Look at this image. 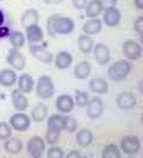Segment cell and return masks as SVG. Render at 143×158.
Segmentation results:
<instances>
[{
    "mask_svg": "<svg viewBox=\"0 0 143 158\" xmlns=\"http://www.w3.org/2000/svg\"><path fill=\"white\" fill-rule=\"evenodd\" d=\"M6 61L14 71H23L26 66V59L23 55V53L17 48H11L7 53Z\"/></svg>",
    "mask_w": 143,
    "mask_h": 158,
    "instance_id": "cell-6",
    "label": "cell"
},
{
    "mask_svg": "<svg viewBox=\"0 0 143 158\" xmlns=\"http://www.w3.org/2000/svg\"><path fill=\"white\" fill-rule=\"evenodd\" d=\"M93 141V133L87 128L80 129L76 133V143L80 148H88Z\"/></svg>",
    "mask_w": 143,
    "mask_h": 158,
    "instance_id": "cell-25",
    "label": "cell"
},
{
    "mask_svg": "<svg viewBox=\"0 0 143 158\" xmlns=\"http://www.w3.org/2000/svg\"><path fill=\"white\" fill-rule=\"evenodd\" d=\"M77 47L80 52H82L84 54H88L93 50V47H94V41L91 36L88 35H80L79 39H77Z\"/></svg>",
    "mask_w": 143,
    "mask_h": 158,
    "instance_id": "cell-27",
    "label": "cell"
},
{
    "mask_svg": "<svg viewBox=\"0 0 143 158\" xmlns=\"http://www.w3.org/2000/svg\"><path fill=\"white\" fill-rule=\"evenodd\" d=\"M85 13L88 18H97L103 13V7L99 2V0H91L87 1V5L85 6Z\"/></svg>",
    "mask_w": 143,
    "mask_h": 158,
    "instance_id": "cell-26",
    "label": "cell"
},
{
    "mask_svg": "<svg viewBox=\"0 0 143 158\" xmlns=\"http://www.w3.org/2000/svg\"><path fill=\"white\" fill-rule=\"evenodd\" d=\"M48 158H63L65 157V152L61 148H58L56 145H51V148L47 151Z\"/></svg>",
    "mask_w": 143,
    "mask_h": 158,
    "instance_id": "cell-36",
    "label": "cell"
},
{
    "mask_svg": "<svg viewBox=\"0 0 143 158\" xmlns=\"http://www.w3.org/2000/svg\"><path fill=\"white\" fill-rule=\"evenodd\" d=\"M38 22H39V13L35 9H29L22 16V25L25 29L31 25H36L38 24Z\"/></svg>",
    "mask_w": 143,
    "mask_h": 158,
    "instance_id": "cell-24",
    "label": "cell"
},
{
    "mask_svg": "<svg viewBox=\"0 0 143 158\" xmlns=\"http://www.w3.org/2000/svg\"><path fill=\"white\" fill-rule=\"evenodd\" d=\"M99 2L103 7V11L110 7H114L117 5V0H99Z\"/></svg>",
    "mask_w": 143,
    "mask_h": 158,
    "instance_id": "cell-39",
    "label": "cell"
},
{
    "mask_svg": "<svg viewBox=\"0 0 143 158\" xmlns=\"http://www.w3.org/2000/svg\"><path fill=\"white\" fill-rule=\"evenodd\" d=\"M88 88L89 90L93 92V94H97V95H105L107 94L109 91V84L107 81L103 78H93L91 79L89 84H88Z\"/></svg>",
    "mask_w": 143,
    "mask_h": 158,
    "instance_id": "cell-22",
    "label": "cell"
},
{
    "mask_svg": "<svg viewBox=\"0 0 143 158\" xmlns=\"http://www.w3.org/2000/svg\"><path fill=\"white\" fill-rule=\"evenodd\" d=\"M4 148L9 155H18L23 150V141L19 138H12L4 140Z\"/></svg>",
    "mask_w": 143,
    "mask_h": 158,
    "instance_id": "cell-20",
    "label": "cell"
},
{
    "mask_svg": "<svg viewBox=\"0 0 143 158\" xmlns=\"http://www.w3.org/2000/svg\"><path fill=\"white\" fill-rule=\"evenodd\" d=\"M116 104L122 110H130L136 107L137 98L131 92H122L116 97Z\"/></svg>",
    "mask_w": 143,
    "mask_h": 158,
    "instance_id": "cell-11",
    "label": "cell"
},
{
    "mask_svg": "<svg viewBox=\"0 0 143 158\" xmlns=\"http://www.w3.org/2000/svg\"><path fill=\"white\" fill-rule=\"evenodd\" d=\"M121 148L114 144L106 145L101 151V157L103 158H121Z\"/></svg>",
    "mask_w": 143,
    "mask_h": 158,
    "instance_id": "cell-31",
    "label": "cell"
},
{
    "mask_svg": "<svg viewBox=\"0 0 143 158\" xmlns=\"http://www.w3.org/2000/svg\"><path fill=\"white\" fill-rule=\"evenodd\" d=\"M57 15L50 16L47 20V31L50 37H56V31H55V20H56Z\"/></svg>",
    "mask_w": 143,
    "mask_h": 158,
    "instance_id": "cell-37",
    "label": "cell"
},
{
    "mask_svg": "<svg viewBox=\"0 0 143 158\" xmlns=\"http://www.w3.org/2000/svg\"><path fill=\"white\" fill-rule=\"evenodd\" d=\"M17 83H18V90H20L23 94H30L34 90L35 80L29 73L20 74L19 78L17 79Z\"/></svg>",
    "mask_w": 143,
    "mask_h": 158,
    "instance_id": "cell-18",
    "label": "cell"
},
{
    "mask_svg": "<svg viewBox=\"0 0 143 158\" xmlns=\"http://www.w3.org/2000/svg\"><path fill=\"white\" fill-rule=\"evenodd\" d=\"M87 1L88 0H72V4L75 10H84L87 5Z\"/></svg>",
    "mask_w": 143,
    "mask_h": 158,
    "instance_id": "cell-40",
    "label": "cell"
},
{
    "mask_svg": "<svg viewBox=\"0 0 143 158\" xmlns=\"http://www.w3.org/2000/svg\"><path fill=\"white\" fill-rule=\"evenodd\" d=\"M123 54L128 60H137L142 56V46L133 41L129 40L123 43Z\"/></svg>",
    "mask_w": 143,
    "mask_h": 158,
    "instance_id": "cell-8",
    "label": "cell"
},
{
    "mask_svg": "<svg viewBox=\"0 0 143 158\" xmlns=\"http://www.w3.org/2000/svg\"><path fill=\"white\" fill-rule=\"evenodd\" d=\"M77 129V121L75 118L70 115L62 116V131H66L68 133H74Z\"/></svg>",
    "mask_w": 143,
    "mask_h": 158,
    "instance_id": "cell-30",
    "label": "cell"
},
{
    "mask_svg": "<svg viewBox=\"0 0 143 158\" xmlns=\"http://www.w3.org/2000/svg\"><path fill=\"white\" fill-rule=\"evenodd\" d=\"M9 40L11 46L13 48H17V49L23 48L24 44H25V36H24V34L22 31H12V32H10Z\"/></svg>",
    "mask_w": 143,
    "mask_h": 158,
    "instance_id": "cell-29",
    "label": "cell"
},
{
    "mask_svg": "<svg viewBox=\"0 0 143 158\" xmlns=\"http://www.w3.org/2000/svg\"><path fill=\"white\" fill-rule=\"evenodd\" d=\"M55 94V85L49 76L39 77L36 84V95L42 99L51 98Z\"/></svg>",
    "mask_w": 143,
    "mask_h": 158,
    "instance_id": "cell-2",
    "label": "cell"
},
{
    "mask_svg": "<svg viewBox=\"0 0 143 158\" xmlns=\"http://www.w3.org/2000/svg\"><path fill=\"white\" fill-rule=\"evenodd\" d=\"M74 107H75L74 98L70 95L63 94L56 98V108L62 114H69L70 111H73Z\"/></svg>",
    "mask_w": 143,
    "mask_h": 158,
    "instance_id": "cell-12",
    "label": "cell"
},
{
    "mask_svg": "<svg viewBox=\"0 0 143 158\" xmlns=\"http://www.w3.org/2000/svg\"><path fill=\"white\" fill-rule=\"evenodd\" d=\"M93 49H94V58L99 65L104 66V65H107L110 62L111 52H110V48L106 44H104V43H98L97 46L93 47Z\"/></svg>",
    "mask_w": 143,
    "mask_h": 158,
    "instance_id": "cell-14",
    "label": "cell"
},
{
    "mask_svg": "<svg viewBox=\"0 0 143 158\" xmlns=\"http://www.w3.org/2000/svg\"><path fill=\"white\" fill-rule=\"evenodd\" d=\"M26 152L32 158L43 157V153L46 152V140L39 135H34L26 144Z\"/></svg>",
    "mask_w": 143,
    "mask_h": 158,
    "instance_id": "cell-3",
    "label": "cell"
},
{
    "mask_svg": "<svg viewBox=\"0 0 143 158\" xmlns=\"http://www.w3.org/2000/svg\"><path fill=\"white\" fill-rule=\"evenodd\" d=\"M12 137V128L7 122H0V140L4 141Z\"/></svg>",
    "mask_w": 143,
    "mask_h": 158,
    "instance_id": "cell-35",
    "label": "cell"
},
{
    "mask_svg": "<svg viewBox=\"0 0 143 158\" xmlns=\"http://www.w3.org/2000/svg\"><path fill=\"white\" fill-rule=\"evenodd\" d=\"M92 72V66L88 61H81L77 62L74 67V77L80 80H85L89 77Z\"/></svg>",
    "mask_w": 143,
    "mask_h": 158,
    "instance_id": "cell-21",
    "label": "cell"
},
{
    "mask_svg": "<svg viewBox=\"0 0 143 158\" xmlns=\"http://www.w3.org/2000/svg\"><path fill=\"white\" fill-rule=\"evenodd\" d=\"M103 19H104V23L107 27L114 28V27H117V25L121 23L122 13H121V11L118 10L116 6H114V7H110V9L104 10Z\"/></svg>",
    "mask_w": 143,
    "mask_h": 158,
    "instance_id": "cell-13",
    "label": "cell"
},
{
    "mask_svg": "<svg viewBox=\"0 0 143 158\" xmlns=\"http://www.w3.org/2000/svg\"><path fill=\"white\" fill-rule=\"evenodd\" d=\"M86 108H87V116L91 120H97L104 113V102L100 97L94 96L91 99H88Z\"/></svg>",
    "mask_w": 143,
    "mask_h": 158,
    "instance_id": "cell-7",
    "label": "cell"
},
{
    "mask_svg": "<svg viewBox=\"0 0 143 158\" xmlns=\"http://www.w3.org/2000/svg\"><path fill=\"white\" fill-rule=\"evenodd\" d=\"M74 22L69 17H62L57 15L55 20V31L57 35H69L70 32L74 31Z\"/></svg>",
    "mask_w": 143,
    "mask_h": 158,
    "instance_id": "cell-9",
    "label": "cell"
},
{
    "mask_svg": "<svg viewBox=\"0 0 143 158\" xmlns=\"http://www.w3.org/2000/svg\"><path fill=\"white\" fill-rule=\"evenodd\" d=\"M48 116V108L47 106H44L43 103H38L35 108L31 111V118L34 120V122L41 123L43 122Z\"/></svg>",
    "mask_w": 143,
    "mask_h": 158,
    "instance_id": "cell-28",
    "label": "cell"
},
{
    "mask_svg": "<svg viewBox=\"0 0 143 158\" xmlns=\"http://www.w3.org/2000/svg\"><path fill=\"white\" fill-rule=\"evenodd\" d=\"M30 53L32 56H35L37 60H39L43 64H51L54 60V55L51 52H49L42 46H38L37 43H32L30 46Z\"/></svg>",
    "mask_w": 143,
    "mask_h": 158,
    "instance_id": "cell-10",
    "label": "cell"
},
{
    "mask_svg": "<svg viewBox=\"0 0 143 158\" xmlns=\"http://www.w3.org/2000/svg\"><path fill=\"white\" fill-rule=\"evenodd\" d=\"M0 1H2V0H0Z\"/></svg>",
    "mask_w": 143,
    "mask_h": 158,
    "instance_id": "cell-46",
    "label": "cell"
},
{
    "mask_svg": "<svg viewBox=\"0 0 143 158\" xmlns=\"http://www.w3.org/2000/svg\"><path fill=\"white\" fill-rule=\"evenodd\" d=\"M9 125L11 126V128L17 131V132H24L30 128L31 118L28 116L26 114H24L23 111H18L10 118Z\"/></svg>",
    "mask_w": 143,
    "mask_h": 158,
    "instance_id": "cell-5",
    "label": "cell"
},
{
    "mask_svg": "<svg viewBox=\"0 0 143 158\" xmlns=\"http://www.w3.org/2000/svg\"><path fill=\"white\" fill-rule=\"evenodd\" d=\"M101 30H103V22L99 18H91L89 20H87L82 27V32L88 36L97 35Z\"/></svg>",
    "mask_w": 143,
    "mask_h": 158,
    "instance_id": "cell-16",
    "label": "cell"
},
{
    "mask_svg": "<svg viewBox=\"0 0 143 158\" xmlns=\"http://www.w3.org/2000/svg\"><path fill=\"white\" fill-rule=\"evenodd\" d=\"M11 99H12V104L13 108L17 111H25L29 107V99L25 96V94H23L20 90L14 89L11 94Z\"/></svg>",
    "mask_w": 143,
    "mask_h": 158,
    "instance_id": "cell-15",
    "label": "cell"
},
{
    "mask_svg": "<svg viewBox=\"0 0 143 158\" xmlns=\"http://www.w3.org/2000/svg\"><path fill=\"white\" fill-rule=\"evenodd\" d=\"M88 94L85 91H80V90H76L75 91V99H74V103L79 108H85L88 103Z\"/></svg>",
    "mask_w": 143,
    "mask_h": 158,
    "instance_id": "cell-33",
    "label": "cell"
},
{
    "mask_svg": "<svg viewBox=\"0 0 143 158\" xmlns=\"http://www.w3.org/2000/svg\"><path fill=\"white\" fill-rule=\"evenodd\" d=\"M133 4L137 10H143V0H133Z\"/></svg>",
    "mask_w": 143,
    "mask_h": 158,
    "instance_id": "cell-43",
    "label": "cell"
},
{
    "mask_svg": "<svg viewBox=\"0 0 143 158\" xmlns=\"http://www.w3.org/2000/svg\"><path fill=\"white\" fill-rule=\"evenodd\" d=\"M131 64L128 59H121L113 62L109 69H107V76L112 81H122L128 78V76L131 72Z\"/></svg>",
    "mask_w": 143,
    "mask_h": 158,
    "instance_id": "cell-1",
    "label": "cell"
},
{
    "mask_svg": "<svg viewBox=\"0 0 143 158\" xmlns=\"http://www.w3.org/2000/svg\"><path fill=\"white\" fill-rule=\"evenodd\" d=\"M17 83V73L13 69H5L0 71V85L10 88Z\"/></svg>",
    "mask_w": 143,
    "mask_h": 158,
    "instance_id": "cell-17",
    "label": "cell"
},
{
    "mask_svg": "<svg viewBox=\"0 0 143 158\" xmlns=\"http://www.w3.org/2000/svg\"><path fill=\"white\" fill-rule=\"evenodd\" d=\"M48 128L54 129V131H60L62 132V115L54 114L48 118Z\"/></svg>",
    "mask_w": 143,
    "mask_h": 158,
    "instance_id": "cell-32",
    "label": "cell"
},
{
    "mask_svg": "<svg viewBox=\"0 0 143 158\" xmlns=\"http://www.w3.org/2000/svg\"><path fill=\"white\" fill-rule=\"evenodd\" d=\"M141 150V140L136 135H125L121 140V152L128 156L137 155Z\"/></svg>",
    "mask_w": 143,
    "mask_h": 158,
    "instance_id": "cell-4",
    "label": "cell"
},
{
    "mask_svg": "<svg viewBox=\"0 0 143 158\" xmlns=\"http://www.w3.org/2000/svg\"><path fill=\"white\" fill-rule=\"evenodd\" d=\"M61 137V132L60 131H54V129H47V133H46V144L49 145H56L60 140Z\"/></svg>",
    "mask_w": 143,
    "mask_h": 158,
    "instance_id": "cell-34",
    "label": "cell"
},
{
    "mask_svg": "<svg viewBox=\"0 0 143 158\" xmlns=\"http://www.w3.org/2000/svg\"><path fill=\"white\" fill-rule=\"evenodd\" d=\"M54 64L58 69H67L73 64V56L68 52H60L54 58Z\"/></svg>",
    "mask_w": 143,
    "mask_h": 158,
    "instance_id": "cell-19",
    "label": "cell"
},
{
    "mask_svg": "<svg viewBox=\"0 0 143 158\" xmlns=\"http://www.w3.org/2000/svg\"><path fill=\"white\" fill-rule=\"evenodd\" d=\"M10 35V29L7 27H5L4 24L0 25V39H5V37H9Z\"/></svg>",
    "mask_w": 143,
    "mask_h": 158,
    "instance_id": "cell-41",
    "label": "cell"
},
{
    "mask_svg": "<svg viewBox=\"0 0 143 158\" xmlns=\"http://www.w3.org/2000/svg\"><path fill=\"white\" fill-rule=\"evenodd\" d=\"M48 5H55V4H60L62 0H43Z\"/></svg>",
    "mask_w": 143,
    "mask_h": 158,
    "instance_id": "cell-44",
    "label": "cell"
},
{
    "mask_svg": "<svg viewBox=\"0 0 143 158\" xmlns=\"http://www.w3.org/2000/svg\"><path fill=\"white\" fill-rule=\"evenodd\" d=\"M133 28H135V31L142 37L143 36V17H138L137 19L135 20V23H133Z\"/></svg>",
    "mask_w": 143,
    "mask_h": 158,
    "instance_id": "cell-38",
    "label": "cell"
},
{
    "mask_svg": "<svg viewBox=\"0 0 143 158\" xmlns=\"http://www.w3.org/2000/svg\"><path fill=\"white\" fill-rule=\"evenodd\" d=\"M4 22H5V15H4V12L0 10V25H2L4 24Z\"/></svg>",
    "mask_w": 143,
    "mask_h": 158,
    "instance_id": "cell-45",
    "label": "cell"
},
{
    "mask_svg": "<svg viewBox=\"0 0 143 158\" xmlns=\"http://www.w3.org/2000/svg\"><path fill=\"white\" fill-rule=\"evenodd\" d=\"M25 30H26V35H25V37L28 39V41L31 43V44H32V43H38V42L43 41L44 34H43L42 28H41L38 24L28 27Z\"/></svg>",
    "mask_w": 143,
    "mask_h": 158,
    "instance_id": "cell-23",
    "label": "cell"
},
{
    "mask_svg": "<svg viewBox=\"0 0 143 158\" xmlns=\"http://www.w3.org/2000/svg\"><path fill=\"white\" fill-rule=\"evenodd\" d=\"M67 158H80L81 157V152L77 151V150H72L68 155L66 156Z\"/></svg>",
    "mask_w": 143,
    "mask_h": 158,
    "instance_id": "cell-42",
    "label": "cell"
}]
</instances>
